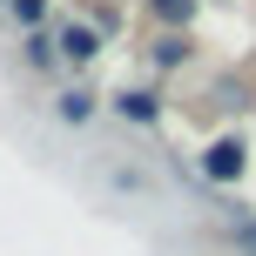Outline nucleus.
<instances>
[{
  "instance_id": "nucleus-5",
  "label": "nucleus",
  "mask_w": 256,
  "mask_h": 256,
  "mask_svg": "<svg viewBox=\"0 0 256 256\" xmlns=\"http://www.w3.org/2000/svg\"><path fill=\"white\" fill-rule=\"evenodd\" d=\"M27 61H34V68H54V40L34 34V40H27Z\"/></svg>"
},
{
  "instance_id": "nucleus-3",
  "label": "nucleus",
  "mask_w": 256,
  "mask_h": 256,
  "mask_svg": "<svg viewBox=\"0 0 256 256\" xmlns=\"http://www.w3.org/2000/svg\"><path fill=\"white\" fill-rule=\"evenodd\" d=\"M122 115H128V122H155V94L128 88V94H122Z\"/></svg>"
},
{
  "instance_id": "nucleus-8",
  "label": "nucleus",
  "mask_w": 256,
  "mask_h": 256,
  "mask_svg": "<svg viewBox=\"0 0 256 256\" xmlns=\"http://www.w3.org/2000/svg\"><path fill=\"white\" fill-rule=\"evenodd\" d=\"M236 243H243V250H256V222H243V230H236Z\"/></svg>"
},
{
  "instance_id": "nucleus-4",
  "label": "nucleus",
  "mask_w": 256,
  "mask_h": 256,
  "mask_svg": "<svg viewBox=\"0 0 256 256\" xmlns=\"http://www.w3.org/2000/svg\"><path fill=\"white\" fill-rule=\"evenodd\" d=\"M155 14H162L168 27H182V20H196V0H148Z\"/></svg>"
},
{
  "instance_id": "nucleus-7",
  "label": "nucleus",
  "mask_w": 256,
  "mask_h": 256,
  "mask_svg": "<svg viewBox=\"0 0 256 256\" xmlns=\"http://www.w3.org/2000/svg\"><path fill=\"white\" fill-rule=\"evenodd\" d=\"M40 7H48V0H14V14H20V20H40Z\"/></svg>"
},
{
  "instance_id": "nucleus-2",
  "label": "nucleus",
  "mask_w": 256,
  "mask_h": 256,
  "mask_svg": "<svg viewBox=\"0 0 256 256\" xmlns=\"http://www.w3.org/2000/svg\"><path fill=\"white\" fill-rule=\"evenodd\" d=\"M61 54H68V61H94V27H68V34H61Z\"/></svg>"
},
{
  "instance_id": "nucleus-6",
  "label": "nucleus",
  "mask_w": 256,
  "mask_h": 256,
  "mask_svg": "<svg viewBox=\"0 0 256 256\" xmlns=\"http://www.w3.org/2000/svg\"><path fill=\"white\" fill-rule=\"evenodd\" d=\"M61 115L68 122H88V94H61Z\"/></svg>"
},
{
  "instance_id": "nucleus-1",
  "label": "nucleus",
  "mask_w": 256,
  "mask_h": 256,
  "mask_svg": "<svg viewBox=\"0 0 256 256\" xmlns=\"http://www.w3.org/2000/svg\"><path fill=\"white\" fill-rule=\"evenodd\" d=\"M202 168H209V176H216V182H236V176H243V168H250V148H243V142H236V135H222L216 148L202 155Z\"/></svg>"
}]
</instances>
